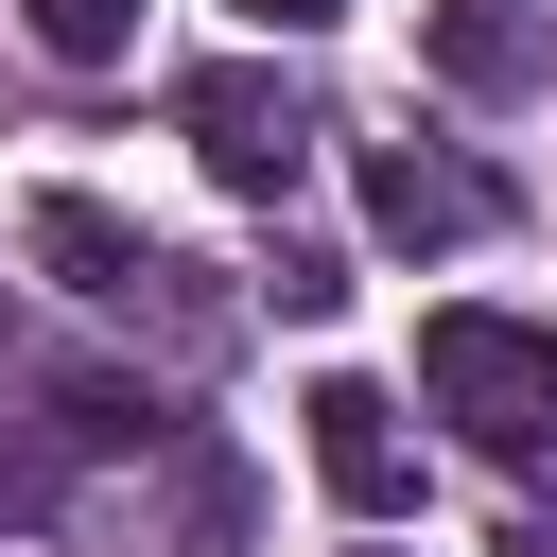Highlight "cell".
Listing matches in <instances>:
<instances>
[{"mask_svg":"<svg viewBox=\"0 0 557 557\" xmlns=\"http://www.w3.org/2000/svg\"><path fill=\"white\" fill-rule=\"evenodd\" d=\"M505 557H557V540H505Z\"/></svg>","mask_w":557,"mask_h":557,"instance_id":"9","label":"cell"},{"mask_svg":"<svg viewBox=\"0 0 557 557\" xmlns=\"http://www.w3.org/2000/svg\"><path fill=\"white\" fill-rule=\"evenodd\" d=\"M244 17H331V0H244Z\"/></svg>","mask_w":557,"mask_h":557,"instance_id":"8","label":"cell"},{"mask_svg":"<svg viewBox=\"0 0 557 557\" xmlns=\"http://www.w3.org/2000/svg\"><path fill=\"white\" fill-rule=\"evenodd\" d=\"M174 139H191L226 191H296V174H313V104H296L278 70H191V87H174Z\"/></svg>","mask_w":557,"mask_h":557,"instance_id":"2","label":"cell"},{"mask_svg":"<svg viewBox=\"0 0 557 557\" xmlns=\"http://www.w3.org/2000/svg\"><path fill=\"white\" fill-rule=\"evenodd\" d=\"M17 17H35V52H52V70H104V52L139 35V0H17Z\"/></svg>","mask_w":557,"mask_h":557,"instance_id":"7","label":"cell"},{"mask_svg":"<svg viewBox=\"0 0 557 557\" xmlns=\"http://www.w3.org/2000/svg\"><path fill=\"white\" fill-rule=\"evenodd\" d=\"M435 70H453V87H522V70H540V17H505V0H453V17H435Z\"/></svg>","mask_w":557,"mask_h":557,"instance_id":"6","label":"cell"},{"mask_svg":"<svg viewBox=\"0 0 557 557\" xmlns=\"http://www.w3.org/2000/svg\"><path fill=\"white\" fill-rule=\"evenodd\" d=\"M418 400H435L470 453H540V435H557V331H522V313H435V331H418Z\"/></svg>","mask_w":557,"mask_h":557,"instance_id":"1","label":"cell"},{"mask_svg":"<svg viewBox=\"0 0 557 557\" xmlns=\"http://www.w3.org/2000/svg\"><path fill=\"white\" fill-rule=\"evenodd\" d=\"M487 209H505V191H487L470 157H435V139H383V157H366V226H383V244H470Z\"/></svg>","mask_w":557,"mask_h":557,"instance_id":"4","label":"cell"},{"mask_svg":"<svg viewBox=\"0 0 557 557\" xmlns=\"http://www.w3.org/2000/svg\"><path fill=\"white\" fill-rule=\"evenodd\" d=\"M17 226H35V261H52V278H70V296H104V313H139V296H157V278H174V261H157V244H139V226H122V209H87V191H35V209H17Z\"/></svg>","mask_w":557,"mask_h":557,"instance_id":"5","label":"cell"},{"mask_svg":"<svg viewBox=\"0 0 557 557\" xmlns=\"http://www.w3.org/2000/svg\"><path fill=\"white\" fill-rule=\"evenodd\" d=\"M296 418H313V470H331L366 522H400V505H418V435H400V400H383V383H313Z\"/></svg>","mask_w":557,"mask_h":557,"instance_id":"3","label":"cell"}]
</instances>
